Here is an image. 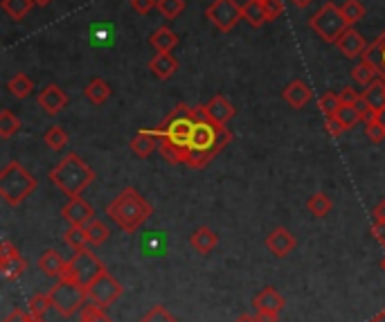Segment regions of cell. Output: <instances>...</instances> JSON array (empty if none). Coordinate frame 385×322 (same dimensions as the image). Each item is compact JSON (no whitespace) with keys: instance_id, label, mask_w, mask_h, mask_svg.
<instances>
[{"instance_id":"obj_43","label":"cell","mask_w":385,"mask_h":322,"mask_svg":"<svg viewBox=\"0 0 385 322\" xmlns=\"http://www.w3.org/2000/svg\"><path fill=\"white\" fill-rule=\"evenodd\" d=\"M365 133H367V138L372 142H377V144H381L385 140V129L381 127V122L377 117L372 122H365Z\"/></svg>"},{"instance_id":"obj_9","label":"cell","mask_w":385,"mask_h":322,"mask_svg":"<svg viewBox=\"0 0 385 322\" xmlns=\"http://www.w3.org/2000/svg\"><path fill=\"white\" fill-rule=\"evenodd\" d=\"M205 18L223 34L232 32L243 18V9L237 0H212L205 9Z\"/></svg>"},{"instance_id":"obj_28","label":"cell","mask_w":385,"mask_h":322,"mask_svg":"<svg viewBox=\"0 0 385 322\" xmlns=\"http://www.w3.org/2000/svg\"><path fill=\"white\" fill-rule=\"evenodd\" d=\"M306 209L311 212L316 219H325L331 209H333V201H331V196L325 194V192H318L314 194L311 198L306 201Z\"/></svg>"},{"instance_id":"obj_23","label":"cell","mask_w":385,"mask_h":322,"mask_svg":"<svg viewBox=\"0 0 385 322\" xmlns=\"http://www.w3.org/2000/svg\"><path fill=\"white\" fill-rule=\"evenodd\" d=\"M361 59L374 66L377 72H379V77L385 79V30L381 32V36L377 41L369 43V47L365 50V54Z\"/></svg>"},{"instance_id":"obj_26","label":"cell","mask_w":385,"mask_h":322,"mask_svg":"<svg viewBox=\"0 0 385 322\" xmlns=\"http://www.w3.org/2000/svg\"><path fill=\"white\" fill-rule=\"evenodd\" d=\"M241 9H243V21L251 25L253 30H259L264 23H268L262 0H248L246 5H241Z\"/></svg>"},{"instance_id":"obj_53","label":"cell","mask_w":385,"mask_h":322,"mask_svg":"<svg viewBox=\"0 0 385 322\" xmlns=\"http://www.w3.org/2000/svg\"><path fill=\"white\" fill-rule=\"evenodd\" d=\"M291 3L295 5V7H300V9H304V7H309L314 3V0H291Z\"/></svg>"},{"instance_id":"obj_36","label":"cell","mask_w":385,"mask_h":322,"mask_svg":"<svg viewBox=\"0 0 385 322\" xmlns=\"http://www.w3.org/2000/svg\"><path fill=\"white\" fill-rule=\"evenodd\" d=\"M18 129H21V120L11 113V110H3V113H0V138L3 140H9L11 135L14 133H18Z\"/></svg>"},{"instance_id":"obj_33","label":"cell","mask_w":385,"mask_h":322,"mask_svg":"<svg viewBox=\"0 0 385 322\" xmlns=\"http://www.w3.org/2000/svg\"><path fill=\"white\" fill-rule=\"evenodd\" d=\"M86 234H88V243L91 246H102L108 237H110V230L104 221L93 219L88 226H86Z\"/></svg>"},{"instance_id":"obj_48","label":"cell","mask_w":385,"mask_h":322,"mask_svg":"<svg viewBox=\"0 0 385 322\" xmlns=\"http://www.w3.org/2000/svg\"><path fill=\"white\" fill-rule=\"evenodd\" d=\"M372 234H374V239L385 248V219L374 217V223H372Z\"/></svg>"},{"instance_id":"obj_55","label":"cell","mask_w":385,"mask_h":322,"mask_svg":"<svg viewBox=\"0 0 385 322\" xmlns=\"http://www.w3.org/2000/svg\"><path fill=\"white\" fill-rule=\"evenodd\" d=\"M52 0H34V5H39V7H47Z\"/></svg>"},{"instance_id":"obj_24","label":"cell","mask_w":385,"mask_h":322,"mask_svg":"<svg viewBox=\"0 0 385 322\" xmlns=\"http://www.w3.org/2000/svg\"><path fill=\"white\" fill-rule=\"evenodd\" d=\"M363 99L365 104L369 106V110H374V113L379 115V110L385 108V79H374L367 88L363 91Z\"/></svg>"},{"instance_id":"obj_37","label":"cell","mask_w":385,"mask_h":322,"mask_svg":"<svg viewBox=\"0 0 385 322\" xmlns=\"http://www.w3.org/2000/svg\"><path fill=\"white\" fill-rule=\"evenodd\" d=\"M340 124H343V129L345 131H350L354 129L358 122H363V115H361V110H358L356 106H340L338 108V113L333 115Z\"/></svg>"},{"instance_id":"obj_56","label":"cell","mask_w":385,"mask_h":322,"mask_svg":"<svg viewBox=\"0 0 385 322\" xmlns=\"http://www.w3.org/2000/svg\"><path fill=\"white\" fill-rule=\"evenodd\" d=\"M369 322H385V316L381 314V316H377L374 320H369Z\"/></svg>"},{"instance_id":"obj_35","label":"cell","mask_w":385,"mask_h":322,"mask_svg":"<svg viewBox=\"0 0 385 322\" xmlns=\"http://www.w3.org/2000/svg\"><path fill=\"white\" fill-rule=\"evenodd\" d=\"M340 11H343L345 21L350 23V28H354L358 21L365 18V5L361 3V0H347V3L340 7Z\"/></svg>"},{"instance_id":"obj_18","label":"cell","mask_w":385,"mask_h":322,"mask_svg":"<svg viewBox=\"0 0 385 322\" xmlns=\"http://www.w3.org/2000/svg\"><path fill=\"white\" fill-rule=\"evenodd\" d=\"M39 268L43 270V275L50 277V280H64L66 272H68V262L64 257H61L57 251H45L41 257H39Z\"/></svg>"},{"instance_id":"obj_57","label":"cell","mask_w":385,"mask_h":322,"mask_svg":"<svg viewBox=\"0 0 385 322\" xmlns=\"http://www.w3.org/2000/svg\"><path fill=\"white\" fill-rule=\"evenodd\" d=\"M381 268H383V270H385V257H383V259H381Z\"/></svg>"},{"instance_id":"obj_30","label":"cell","mask_w":385,"mask_h":322,"mask_svg":"<svg viewBox=\"0 0 385 322\" xmlns=\"http://www.w3.org/2000/svg\"><path fill=\"white\" fill-rule=\"evenodd\" d=\"M352 79H354V84L363 86V88H367V86H369L372 81L379 79V72H377L374 66L367 64V61L361 59V64L352 68Z\"/></svg>"},{"instance_id":"obj_50","label":"cell","mask_w":385,"mask_h":322,"mask_svg":"<svg viewBox=\"0 0 385 322\" xmlns=\"http://www.w3.org/2000/svg\"><path fill=\"white\" fill-rule=\"evenodd\" d=\"M257 314V320L259 322H280V316L277 314H264V311H255Z\"/></svg>"},{"instance_id":"obj_47","label":"cell","mask_w":385,"mask_h":322,"mask_svg":"<svg viewBox=\"0 0 385 322\" xmlns=\"http://www.w3.org/2000/svg\"><path fill=\"white\" fill-rule=\"evenodd\" d=\"M3 322H41L39 318H34L32 314H25V311H21V309H14Z\"/></svg>"},{"instance_id":"obj_31","label":"cell","mask_w":385,"mask_h":322,"mask_svg":"<svg viewBox=\"0 0 385 322\" xmlns=\"http://www.w3.org/2000/svg\"><path fill=\"white\" fill-rule=\"evenodd\" d=\"M34 0H3V11L14 21H23L30 14Z\"/></svg>"},{"instance_id":"obj_39","label":"cell","mask_w":385,"mask_h":322,"mask_svg":"<svg viewBox=\"0 0 385 322\" xmlns=\"http://www.w3.org/2000/svg\"><path fill=\"white\" fill-rule=\"evenodd\" d=\"M79 322H113V320H110V316L106 314L104 306H99L95 302H88L81 309Z\"/></svg>"},{"instance_id":"obj_11","label":"cell","mask_w":385,"mask_h":322,"mask_svg":"<svg viewBox=\"0 0 385 322\" xmlns=\"http://www.w3.org/2000/svg\"><path fill=\"white\" fill-rule=\"evenodd\" d=\"M28 270V262L18 253V248L11 246V241H3L0 246V272L5 280H18Z\"/></svg>"},{"instance_id":"obj_14","label":"cell","mask_w":385,"mask_h":322,"mask_svg":"<svg viewBox=\"0 0 385 322\" xmlns=\"http://www.w3.org/2000/svg\"><path fill=\"white\" fill-rule=\"evenodd\" d=\"M336 47H338V52L345 54L347 59H358V57L365 54V50L369 47V43L365 41V36L361 32H356L354 28H350V30H345L343 36L336 41Z\"/></svg>"},{"instance_id":"obj_16","label":"cell","mask_w":385,"mask_h":322,"mask_svg":"<svg viewBox=\"0 0 385 322\" xmlns=\"http://www.w3.org/2000/svg\"><path fill=\"white\" fill-rule=\"evenodd\" d=\"M68 104V95L61 91V86L57 84H50L39 93V106L45 110L47 115H59L61 110L66 108Z\"/></svg>"},{"instance_id":"obj_41","label":"cell","mask_w":385,"mask_h":322,"mask_svg":"<svg viewBox=\"0 0 385 322\" xmlns=\"http://www.w3.org/2000/svg\"><path fill=\"white\" fill-rule=\"evenodd\" d=\"M318 106H320L322 115H325V117H333V115L338 113V108L343 106L340 95L338 93H325L318 99Z\"/></svg>"},{"instance_id":"obj_21","label":"cell","mask_w":385,"mask_h":322,"mask_svg":"<svg viewBox=\"0 0 385 322\" xmlns=\"http://www.w3.org/2000/svg\"><path fill=\"white\" fill-rule=\"evenodd\" d=\"M149 70H151L158 79L167 81L178 72V61L171 52H158L151 61H149Z\"/></svg>"},{"instance_id":"obj_3","label":"cell","mask_w":385,"mask_h":322,"mask_svg":"<svg viewBox=\"0 0 385 322\" xmlns=\"http://www.w3.org/2000/svg\"><path fill=\"white\" fill-rule=\"evenodd\" d=\"M50 180L68 198L81 196V192L95 180V169L77 154H68L59 165L50 169Z\"/></svg>"},{"instance_id":"obj_46","label":"cell","mask_w":385,"mask_h":322,"mask_svg":"<svg viewBox=\"0 0 385 322\" xmlns=\"http://www.w3.org/2000/svg\"><path fill=\"white\" fill-rule=\"evenodd\" d=\"M131 7L138 11V14H149L151 9L158 7V0H131Z\"/></svg>"},{"instance_id":"obj_40","label":"cell","mask_w":385,"mask_h":322,"mask_svg":"<svg viewBox=\"0 0 385 322\" xmlns=\"http://www.w3.org/2000/svg\"><path fill=\"white\" fill-rule=\"evenodd\" d=\"M185 7H188V3L185 0H158V11L163 14V18H167V21H173V18H178L183 11H185Z\"/></svg>"},{"instance_id":"obj_15","label":"cell","mask_w":385,"mask_h":322,"mask_svg":"<svg viewBox=\"0 0 385 322\" xmlns=\"http://www.w3.org/2000/svg\"><path fill=\"white\" fill-rule=\"evenodd\" d=\"M253 306L255 311H264V314H282L284 306H287V300H284V295L275 289V287H266L262 289L253 300Z\"/></svg>"},{"instance_id":"obj_13","label":"cell","mask_w":385,"mask_h":322,"mask_svg":"<svg viewBox=\"0 0 385 322\" xmlns=\"http://www.w3.org/2000/svg\"><path fill=\"white\" fill-rule=\"evenodd\" d=\"M266 248L277 259H284V257H289L297 248V239H295V234L289 228L280 226L275 230H270V234L266 237Z\"/></svg>"},{"instance_id":"obj_2","label":"cell","mask_w":385,"mask_h":322,"mask_svg":"<svg viewBox=\"0 0 385 322\" xmlns=\"http://www.w3.org/2000/svg\"><path fill=\"white\" fill-rule=\"evenodd\" d=\"M106 214L110 221L117 223L122 232L133 234L154 214V207L135 188H127L106 205Z\"/></svg>"},{"instance_id":"obj_58","label":"cell","mask_w":385,"mask_h":322,"mask_svg":"<svg viewBox=\"0 0 385 322\" xmlns=\"http://www.w3.org/2000/svg\"><path fill=\"white\" fill-rule=\"evenodd\" d=\"M383 316H385V311H383Z\"/></svg>"},{"instance_id":"obj_6","label":"cell","mask_w":385,"mask_h":322,"mask_svg":"<svg viewBox=\"0 0 385 322\" xmlns=\"http://www.w3.org/2000/svg\"><path fill=\"white\" fill-rule=\"evenodd\" d=\"M311 30L320 36L325 43L336 45V41L343 36L345 30H350V23L345 21L343 11L336 3H325L316 14L309 18Z\"/></svg>"},{"instance_id":"obj_22","label":"cell","mask_w":385,"mask_h":322,"mask_svg":"<svg viewBox=\"0 0 385 322\" xmlns=\"http://www.w3.org/2000/svg\"><path fill=\"white\" fill-rule=\"evenodd\" d=\"M158 144H160V135L156 129L135 133V138L131 140V149L138 158H149L158 149Z\"/></svg>"},{"instance_id":"obj_32","label":"cell","mask_w":385,"mask_h":322,"mask_svg":"<svg viewBox=\"0 0 385 322\" xmlns=\"http://www.w3.org/2000/svg\"><path fill=\"white\" fill-rule=\"evenodd\" d=\"M64 241L68 243V248H72V253H77L81 248H88V234L81 226H70L64 234Z\"/></svg>"},{"instance_id":"obj_19","label":"cell","mask_w":385,"mask_h":322,"mask_svg":"<svg viewBox=\"0 0 385 322\" xmlns=\"http://www.w3.org/2000/svg\"><path fill=\"white\" fill-rule=\"evenodd\" d=\"M205 110L209 120H212L214 124H221V127H226V124L237 115V108H234L226 97L223 95H214L209 102L205 104Z\"/></svg>"},{"instance_id":"obj_10","label":"cell","mask_w":385,"mask_h":322,"mask_svg":"<svg viewBox=\"0 0 385 322\" xmlns=\"http://www.w3.org/2000/svg\"><path fill=\"white\" fill-rule=\"evenodd\" d=\"M122 295V284L110 275V272H102L91 287H88V300L99 304V306H110L117 297Z\"/></svg>"},{"instance_id":"obj_42","label":"cell","mask_w":385,"mask_h":322,"mask_svg":"<svg viewBox=\"0 0 385 322\" xmlns=\"http://www.w3.org/2000/svg\"><path fill=\"white\" fill-rule=\"evenodd\" d=\"M140 322H178V320L173 318L165 306L156 304V306H151V309H149V311L142 316Z\"/></svg>"},{"instance_id":"obj_52","label":"cell","mask_w":385,"mask_h":322,"mask_svg":"<svg viewBox=\"0 0 385 322\" xmlns=\"http://www.w3.org/2000/svg\"><path fill=\"white\" fill-rule=\"evenodd\" d=\"M234 322H259V320H257V314H255V316H251V314H243V316H239V318L234 320Z\"/></svg>"},{"instance_id":"obj_8","label":"cell","mask_w":385,"mask_h":322,"mask_svg":"<svg viewBox=\"0 0 385 322\" xmlns=\"http://www.w3.org/2000/svg\"><path fill=\"white\" fill-rule=\"evenodd\" d=\"M102 272H106V266L102 264V259H99L95 253H91L88 248H81V251L72 253L70 262H68V272L64 280H72V282H77L79 287L88 289Z\"/></svg>"},{"instance_id":"obj_51","label":"cell","mask_w":385,"mask_h":322,"mask_svg":"<svg viewBox=\"0 0 385 322\" xmlns=\"http://www.w3.org/2000/svg\"><path fill=\"white\" fill-rule=\"evenodd\" d=\"M374 217H377V219H385V198L374 207Z\"/></svg>"},{"instance_id":"obj_7","label":"cell","mask_w":385,"mask_h":322,"mask_svg":"<svg viewBox=\"0 0 385 322\" xmlns=\"http://www.w3.org/2000/svg\"><path fill=\"white\" fill-rule=\"evenodd\" d=\"M47 293H50V300H52L54 311L61 314L64 318L74 316L88 304L86 302L88 300V289L79 287V284L72 282V280H59Z\"/></svg>"},{"instance_id":"obj_1","label":"cell","mask_w":385,"mask_h":322,"mask_svg":"<svg viewBox=\"0 0 385 322\" xmlns=\"http://www.w3.org/2000/svg\"><path fill=\"white\" fill-rule=\"evenodd\" d=\"M194 117H196V127L194 135L188 149V158H185V165L192 169H205L217 154H221L226 144H230L232 135L226 127L214 124L209 120L205 104L194 106Z\"/></svg>"},{"instance_id":"obj_25","label":"cell","mask_w":385,"mask_h":322,"mask_svg":"<svg viewBox=\"0 0 385 322\" xmlns=\"http://www.w3.org/2000/svg\"><path fill=\"white\" fill-rule=\"evenodd\" d=\"M149 43L154 45L156 52H171V50L178 45V34L169 28H158L149 36Z\"/></svg>"},{"instance_id":"obj_27","label":"cell","mask_w":385,"mask_h":322,"mask_svg":"<svg viewBox=\"0 0 385 322\" xmlns=\"http://www.w3.org/2000/svg\"><path fill=\"white\" fill-rule=\"evenodd\" d=\"M110 93H113V91H110V86H108L104 79H99V77L93 79V81L84 88L86 99H88V102L95 104V106H102V104L106 102V99L110 97Z\"/></svg>"},{"instance_id":"obj_5","label":"cell","mask_w":385,"mask_h":322,"mask_svg":"<svg viewBox=\"0 0 385 322\" xmlns=\"http://www.w3.org/2000/svg\"><path fill=\"white\" fill-rule=\"evenodd\" d=\"M36 185H39L36 178L16 160L7 163L0 171V196L7 205H21L36 190Z\"/></svg>"},{"instance_id":"obj_12","label":"cell","mask_w":385,"mask_h":322,"mask_svg":"<svg viewBox=\"0 0 385 322\" xmlns=\"http://www.w3.org/2000/svg\"><path fill=\"white\" fill-rule=\"evenodd\" d=\"M61 217L68 221V226L86 228L95 219V209L91 207V203H86L81 196H74L64 207H61Z\"/></svg>"},{"instance_id":"obj_34","label":"cell","mask_w":385,"mask_h":322,"mask_svg":"<svg viewBox=\"0 0 385 322\" xmlns=\"http://www.w3.org/2000/svg\"><path fill=\"white\" fill-rule=\"evenodd\" d=\"M43 142L47 144V149H52V151H61V149H66L68 144V133L61 127H50L43 135Z\"/></svg>"},{"instance_id":"obj_54","label":"cell","mask_w":385,"mask_h":322,"mask_svg":"<svg viewBox=\"0 0 385 322\" xmlns=\"http://www.w3.org/2000/svg\"><path fill=\"white\" fill-rule=\"evenodd\" d=\"M377 120L381 122V127L385 129V108H383V110H379V115H377Z\"/></svg>"},{"instance_id":"obj_44","label":"cell","mask_w":385,"mask_h":322,"mask_svg":"<svg viewBox=\"0 0 385 322\" xmlns=\"http://www.w3.org/2000/svg\"><path fill=\"white\" fill-rule=\"evenodd\" d=\"M264 3V9H266V18L268 23L270 21H275L284 14V5H282V0H262Z\"/></svg>"},{"instance_id":"obj_45","label":"cell","mask_w":385,"mask_h":322,"mask_svg":"<svg viewBox=\"0 0 385 322\" xmlns=\"http://www.w3.org/2000/svg\"><path fill=\"white\" fill-rule=\"evenodd\" d=\"M340 95V102H343V106H354L358 99L363 97V93H358L354 86H345V88L338 93Z\"/></svg>"},{"instance_id":"obj_17","label":"cell","mask_w":385,"mask_h":322,"mask_svg":"<svg viewBox=\"0 0 385 322\" xmlns=\"http://www.w3.org/2000/svg\"><path fill=\"white\" fill-rule=\"evenodd\" d=\"M311 97H314V93H311V86H309L306 81H302V79H293L287 88L282 91V99L287 102L291 108H295V110H300V108H304L309 102H311Z\"/></svg>"},{"instance_id":"obj_49","label":"cell","mask_w":385,"mask_h":322,"mask_svg":"<svg viewBox=\"0 0 385 322\" xmlns=\"http://www.w3.org/2000/svg\"><path fill=\"white\" fill-rule=\"evenodd\" d=\"M327 131H329V135H333V138H338V135H340L345 129H343V124H340L336 117H327Z\"/></svg>"},{"instance_id":"obj_20","label":"cell","mask_w":385,"mask_h":322,"mask_svg":"<svg viewBox=\"0 0 385 322\" xmlns=\"http://www.w3.org/2000/svg\"><path fill=\"white\" fill-rule=\"evenodd\" d=\"M190 246L198 255H209L219 246V234L212 228L201 226L190 234Z\"/></svg>"},{"instance_id":"obj_4","label":"cell","mask_w":385,"mask_h":322,"mask_svg":"<svg viewBox=\"0 0 385 322\" xmlns=\"http://www.w3.org/2000/svg\"><path fill=\"white\" fill-rule=\"evenodd\" d=\"M194 127H196L194 108H190L188 104H178L163 122L158 124L156 131L160 135V140H167L188 151L192 135H194Z\"/></svg>"},{"instance_id":"obj_38","label":"cell","mask_w":385,"mask_h":322,"mask_svg":"<svg viewBox=\"0 0 385 322\" xmlns=\"http://www.w3.org/2000/svg\"><path fill=\"white\" fill-rule=\"evenodd\" d=\"M28 309H30V314L34 318H43L50 309H52V300H50V293H36L30 297V302H28Z\"/></svg>"},{"instance_id":"obj_29","label":"cell","mask_w":385,"mask_h":322,"mask_svg":"<svg viewBox=\"0 0 385 322\" xmlns=\"http://www.w3.org/2000/svg\"><path fill=\"white\" fill-rule=\"evenodd\" d=\"M7 91L14 95L16 99H25V97H30L32 91H34V81L28 77L25 72H18L14 74L9 81H7Z\"/></svg>"}]
</instances>
